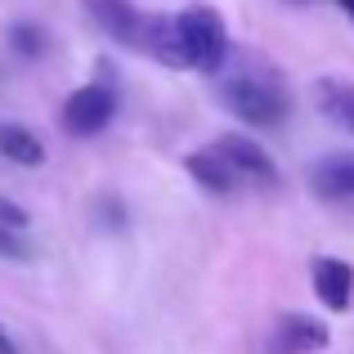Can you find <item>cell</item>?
<instances>
[{
	"label": "cell",
	"mask_w": 354,
	"mask_h": 354,
	"mask_svg": "<svg viewBox=\"0 0 354 354\" xmlns=\"http://www.w3.org/2000/svg\"><path fill=\"white\" fill-rule=\"evenodd\" d=\"M216 81H220L225 108L256 130L283 126V117L292 113V90H287L283 72L274 63H265L260 54H229L225 72Z\"/></svg>",
	"instance_id": "obj_1"
},
{
	"label": "cell",
	"mask_w": 354,
	"mask_h": 354,
	"mask_svg": "<svg viewBox=\"0 0 354 354\" xmlns=\"http://www.w3.org/2000/svg\"><path fill=\"white\" fill-rule=\"evenodd\" d=\"M184 50H189V68L202 77H220L229 63V27L211 5H189L180 14Z\"/></svg>",
	"instance_id": "obj_2"
},
{
	"label": "cell",
	"mask_w": 354,
	"mask_h": 354,
	"mask_svg": "<svg viewBox=\"0 0 354 354\" xmlns=\"http://www.w3.org/2000/svg\"><path fill=\"white\" fill-rule=\"evenodd\" d=\"M113 113H117V95L104 81H90V86H77L63 99V130L77 135V139H90L99 130H108Z\"/></svg>",
	"instance_id": "obj_3"
},
{
	"label": "cell",
	"mask_w": 354,
	"mask_h": 354,
	"mask_svg": "<svg viewBox=\"0 0 354 354\" xmlns=\"http://www.w3.org/2000/svg\"><path fill=\"white\" fill-rule=\"evenodd\" d=\"M211 148L229 162V171L238 175V184H256V189H278V184H283L274 157H269L256 139H247V135H220Z\"/></svg>",
	"instance_id": "obj_4"
},
{
	"label": "cell",
	"mask_w": 354,
	"mask_h": 354,
	"mask_svg": "<svg viewBox=\"0 0 354 354\" xmlns=\"http://www.w3.org/2000/svg\"><path fill=\"white\" fill-rule=\"evenodd\" d=\"M86 9L108 41L126 45V50H144V14L130 0H86Z\"/></svg>",
	"instance_id": "obj_5"
},
{
	"label": "cell",
	"mask_w": 354,
	"mask_h": 354,
	"mask_svg": "<svg viewBox=\"0 0 354 354\" xmlns=\"http://www.w3.org/2000/svg\"><path fill=\"white\" fill-rule=\"evenodd\" d=\"M332 346L328 323L310 319V314H283L274 328V341H269V354H319Z\"/></svg>",
	"instance_id": "obj_6"
},
{
	"label": "cell",
	"mask_w": 354,
	"mask_h": 354,
	"mask_svg": "<svg viewBox=\"0 0 354 354\" xmlns=\"http://www.w3.org/2000/svg\"><path fill=\"white\" fill-rule=\"evenodd\" d=\"M310 283H314V296L328 305L332 314H346L350 301H354V269L337 256H319L310 265Z\"/></svg>",
	"instance_id": "obj_7"
},
{
	"label": "cell",
	"mask_w": 354,
	"mask_h": 354,
	"mask_svg": "<svg viewBox=\"0 0 354 354\" xmlns=\"http://www.w3.org/2000/svg\"><path fill=\"white\" fill-rule=\"evenodd\" d=\"M144 54H153L166 68H189L180 14H144Z\"/></svg>",
	"instance_id": "obj_8"
},
{
	"label": "cell",
	"mask_w": 354,
	"mask_h": 354,
	"mask_svg": "<svg viewBox=\"0 0 354 354\" xmlns=\"http://www.w3.org/2000/svg\"><path fill=\"white\" fill-rule=\"evenodd\" d=\"M310 189L328 202L354 198V148L350 153H328L310 166Z\"/></svg>",
	"instance_id": "obj_9"
},
{
	"label": "cell",
	"mask_w": 354,
	"mask_h": 354,
	"mask_svg": "<svg viewBox=\"0 0 354 354\" xmlns=\"http://www.w3.org/2000/svg\"><path fill=\"white\" fill-rule=\"evenodd\" d=\"M314 95V108L332 121L337 130L354 135V81H341V77H319L310 86Z\"/></svg>",
	"instance_id": "obj_10"
},
{
	"label": "cell",
	"mask_w": 354,
	"mask_h": 354,
	"mask_svg": "<svg viewBox=\"0 0 354 354\" xmlns=\"http://www.w3.org/2000/svg\"><path fill=\"white\" fill-rule=\"evenodd\" d=\"M184 171H189L207 193H220V198H229V193L238 189V175L229 171V162L216 153V148H198V153H189V157H184Z\"/></svg>",
	"instance_id": "obj_11"
},
{
	"label": "cell",
	"mask_w": 354,
	"mask_h": 354,
	"mask_svg": "<svg viewBox=\"0 0 354 354\" xmlns=\"http://www.w3.org/2000/svg\"><path fill=\"white\" fill-rule=\"evenodd\" d=\"M0 157L14 166H41L45 162V144L32 135L27 126H14V121H0Z\"/></svg>",
	"instance_id": "obj_12"
},
{
	"label": "cell",
	"mask_w": 354,
	"mask_h": 354,
	"mask_svg": "<svg viewBox=\"0 0 354 354\" xmlns=\"http://www.w3.org/2000/svg\"><path fill=\"white\" fill-rule=\"evenodd\" d=\"M9 45H14V54H23V59H41L45 32L36 23H14V27H9Z\"/></svg>",
	"instance_id": "obj_13"
},
{
	"label": "cell",
	"mask_w": 354,
	"mask_h": 354,
	"mask_svg": "<svg viewBox=\"0 0 354 354\" xmlns=\"http://www.w3.org/2000/svg\"><path fill=\"white\" fill-rule=\"evenodd\" d=\"M0 260L27 265V260H32V242H27V234H18V229H5V225H0Z\"/></svg>",
	"instance_id": "obj_14"
},
{
	"label": "cell",
	"mask_w": 354,
	"mask_h": 354,
	"mask_svg": "<svg viewBox=\"0 0 354 354\" xmlns=\"http://www.w3.org/2000/svg\"><path fill=\"white\" fill-rule=\"evenodd\" d=\"M0 225H5V229H18V234H27L32 216H27V207H18V202L0 198Z\"/></svg>",
	"instance_id": "obj_15"
},
{
	"label": "cell",
	"mask_w": 354,
	"mask_h": 354,
	"mask_svg": "<svg viewBox=\"0 0 354 354\" xmlns=\"http://www.w3.org/2000/svg\"><path fill=\"white\" fill-rule=\"evenodd\" d=\"M0 354H18V346H14V337L5 332V323H0Z\"/></svg>",
	"instance_id": "obj_16"
},
{
	"label": "cell",
	"mask_w": 354,
	"mask_h": 354,
	"mask_svg": "<svg viewBox=\"0 0 354 354\" xmlns=\"http://www.w3.org/2000/svg\"><path fill=\"white\" fill-rule=\"evenodd\" d=\"M332 5H337V9H341V14H346V18H350V23H354V0H332Z\"/></svg>",
	"instance_id": "obj_17"
}]
</instances>
